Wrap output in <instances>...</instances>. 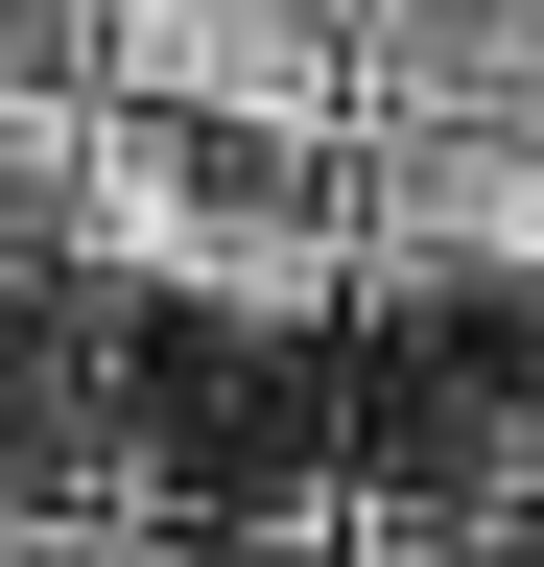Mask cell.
Wrapping results in <instances>:
<instances>
[{
    "instance_id": "6da1fadb",
    "label": "cell",
    "mask_w": 544,
    "mask_h": 567,
    "mask_svg": "<svg viewBox=\"0 0 544 567\" xmlns=\"http://www.w3.org/2000/svg\"><path fill=\"white\" fill-rule=\"evenodd\" d=\"M356 166H379V237L544 284V118H497V142H356Z\"/></svg>"
}]
</instances>
